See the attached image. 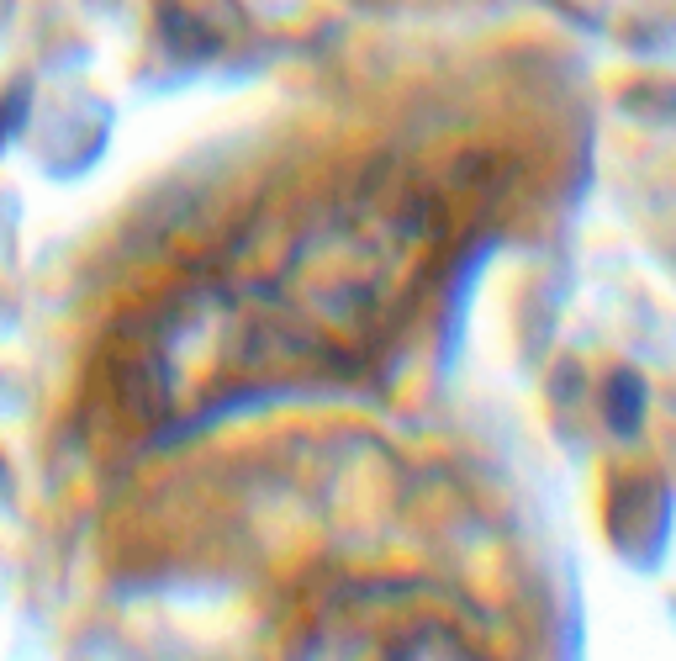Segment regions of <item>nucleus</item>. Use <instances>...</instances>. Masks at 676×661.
Returning a JSON list of instances; mask_svg holds the SVG:
<instances>
[{
    "label": "nucleus",
    "mask_w": 676,
    "mask_h": 661,
    "mask_svg": "<svg viewBox=\"0 0 676 661\" xmlns=\"http://www.w3.org/2000/svg\"><path fill=\"white\" fill-rule=\"evenodd\" d=\"M286 661H492V651L444 593L365 582L317 603L296 624Z\"/></svg>",
    "instance_id": "nucleus-1"
}]
</instances>
